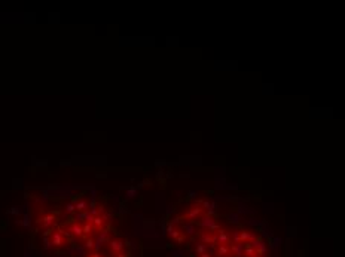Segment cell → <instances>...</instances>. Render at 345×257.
I'll use <instances>...</instances> for the list:
<instances>
[{
    "label": "cell",
    "mask_w": 345,
    "mask_h": 257,
    "mask_svg": "<svg viewBox=\"0 0 345 257\" xmlns=\"http://www.w3.org/2000/svg\"><path fill=\"white\" fill-rule=\"evenodd\" d=\"M107 238H109V230H103L101 233H98V235L95 236V239H94V250H95L97 253L103 248V245L106 244Z\"/></svg>",
    "instance_id": "cell-3"
},
{
    "label": "cell",
    "mask_w": 345,
    "mask_h": 257,
    "mask_svg": "<svg viewBox=\"0 0 345 257\" xmlns=\"http://www.w3.org/2000/svg\"><path fill=\"white\" fill-rule=\"evenodd\" d=\"M51 242L54 247H61L64 244V236L61 233V230H55L51 233Z\"/></svg>",
    "instance_id": "cell-8"
},
{
    "label": "cell",
    "mask_w": 345,
    "mask_h": 257,
    "mask_svg": "<svg viewBox=\"0 0 345 257\" xmlns=\"http://www.w3.org/2000/svg\"><path fill=\"white\" fill-rule=\"evenodd\" d=\"M155 165L158 167V168H162V167H164V165H167V164H165V162H161V161H156Z\"/></svg>",
    "instance_id": "cell-42"
},
{
    "label": "cell",
    "mask_w": 345,
    "mask_h": 257,
    "mask_svg": "<svg viewBox=\"0 0 345 257\" xmlns=\"http://www.w3.org/2000/svg\"><path fill=\"white\" fill-rule=\"evenodd\" d=\"M42 220H43V227H45V229H48V227L52 226L54 222H55V216H54V214H48V216H45Z\"/></svg>",
    "instance_id": "cell-20"
},
{
    "label": "cell",
    "mask_w": 345,
    "mask_h": 257,
    "mask_svg": "<svg viewBox=\"0 0 345 257\" xmlns=\"http://www.w3.org/2000/svg\"><path fill=\"white\" fill-rule=\"evenodd\" d=\"M95 199H97V192L92 189V190H91V202H94Z\"/></svg>",
    "instance_id": "cell-41"
},
{
    "label": "cell",
    "mask_w": 345,
    "mask_h": 257,
    "mask_svg": "<svg viewBox=\"0 0 345 257\" xmlns=\"http://www.w3.org/2000/svg\"><path fill=\"white\" fill-rule=\"evenodd\" d=\"M174 210H176L174 205H168L167 207V210H165V216H171L172 213H174Z\"/></svg>",
    "instance_id": "cell-38"
},
{
    "label": "cell",
    "mask_w": 345,
    "mask_h": 257,
    "mask_svg": "<svg viewBox=\"0 0 345 257\" xmlns=\"http://www.w3.org/2000/svg\"><path fill=\"white\" fill-rule=\"evenodd\" d=\"M165 233H167L168 236H171L172 239H176V238L179 236V232L176 230V227H174V226H171L170 223H167V227H165Z\"/></svg>",
    "instance_id": "cell-19"
},
{
    "label": "cell",
    "mask_w": 345,
    "mask_h": 257,
    "mask_svg": "<svg viewBox=\"0 0 345 257\" xmlns=\"http://www.w3.org/2000/svg\"><path fill=\"white\" fill-rule=\"evenodd\" d=\"M101 219L106 220V222H112V220H113V211H112V213H106Z\"/></svg>",
    "instance_id": "cell-35"
},
{
    "label": "cell",
    "mask_w": 345,
    "mask_h": 257,
    "mask_svg": "<svg viewBox=\"0 0 345 257\" xmlns=\"http://www.w3.org/2000/svg\"><path fill=\"white\" fill-rule=\"evenodd\" d=\"M256 253H258V251H256L255 248H251V247L248 245V242H247V245H245V248H244L242 254H244V256H247V257H255V256H256Z\"/></svg>",
    "instance_id": "cell-23"
},
{
    "label": "cell",
    "mask_w": 345,
    "mask_h": 257,
    "mask_svg": "<svg viewBox=\"0 0 345 257\" xmlns=\"http://www.w3.org/2000/svg\"><path fill=\"white\" fill-rule=\"evenodd\" d=\"M274 236H275V235H274V232H272V229H271L269 226L260 230V239H268V241H271L272 238H274Z\"/></svg>",
    "instance_id": "cell-14"
},
{
    "label": "cell",
    "mask_w": 345,
    "mask_h": 257,
    "mask_svg": "<svg viewBox=\"0 0 345 257\" xmlns=\"http://www.w3.org/2000/svg\"><path fill=\"white\" fill-rule=\"evenodd\" d=\"M255 213H256V210H253V208H250V207L247 208V214H255Z\"/></svg>",
    "instance_id": "cell-44"
},
{
    "label": "cell",
    "mask_w": 345,
    "mask_h": 257,
    "mask_svg": "<svg viewBox=\"0 0 345 257\" xmlns=\"http://www.w3.org/2000/svg\"><path fill=\"white\" fill-rule=\"evenodd\" d=\"M198 224H199V227L202 230H208V232H214V230H219L220 229L217 220L214 217H211V216H202V217H199V223Z\"/></svg>",
    "instance_id": "cell-1"
},
{
    "label": "cell",
    "mask_w": 345,
    "mask_h": 257,
    "mask_svg": "<svg viewBox=\"0 0 345 257\" xmlns=\"http://www.w3.org/2000/svg\"><path fill=\"white\" fill-rule=\"evenodd\" d=\"M125 248V242L122 239H112L109 241V250L113 253H122Z\"/></svg>",
    "instance_id": "cell-5"
},
{
    "label": "cell",
    "mask_w": 345,
    "mask_h": 257,
    "mask_svg": "<svg viewBox=\"0 0 345 257\" xmlns=\"http://www.w3.org/2000/svg\"><path fill=\"white\" fill-rule=\"evenodd\" d=\"M180 220H182V219H180V217H172V219H171V220H170V222H168V223H170V224H171V226H174V224H177V223H180Z\"/></svg>",
    "instance_id": "cell-40"
},
{
    "label": "cell",
    "mask_w": 345,
    "mask_h": 257,
    "mask_svg": "<svg viewBox=\"0 0 345 257\" xmlns=\"http://www.w3.org/2000/svg\"><path fill=\"white\" fill-rule=\"evenodd\" d=\"M259 257H265V256H259Z\"/></svg>",
    "instance_id": "cell-49"
},
{
    "label": "cell",
    "mask_w": 345,
    "mask_h": 257,
    "mask_svg": "<svg viewBox=\"0 0 345 257\" xmlns=\"http://www.w3.org/2000/svg\"><path fill=\"white\" fill-rule=\"evenodd\" d=\"M74 207H76V211H86L88 210V202H86L85 199L74 201Z\"/></svg>",
    "instance_id": "cell-21"
},
{
    "label": "cell",
    "mask_w": 345,
    "mask_h": 257,
    "mask_svg": "<svg viewBox=\"0 0 345 257\" xmlns=\"http://www.w3.org/2000/svg\"><path fill=\"white\" fill-rule=\"evenodd\" d=\"M204 253H208V245L201 244V242H196V244H195V254H196V256H201V254H204ZM208 254H210V253H208Z\"/></svg>",
    "instance_id": "cell-16"
},
{
    "label": "cell",
    "mask_w": 345,
    "mask_h": 257,
    "mask_svg": "<svg viewBox=\"0 0 345 257\" xmlns=\"http://www.w3.org/2000/svg\"><path fill=\"white\" fill-rule=\"evenodd\" d=\"M201 257H211V254H208V253H204V254H201Z\"/></svg>",
    "instance_id": "cell-47"
},
{
    "label": "cell",
    "mask_w": 345,
    "mask_h": 257,
    "mask_svg": "<svg viewBox=\"0 0 345 257\" xmlns=\"http://www.w3.org/2000/svg\"><path fill=\"white\" fill-rule=\"evenodd\" d=\"M125 190V199H134L138 195V189L137 187H123Z\"/></svg>",
    "instance_id": "cell-17"
},
{
    "label": "cell",
    "mask_w": 345,
    "mask_h": 257,
    "mask_svg": "<svg viewBox=\"0 0 345 257\" xmlns=\"http://www.w3.org/2000/svg\"><path fill=\"white\" fill-rule=\"evenodd\" d=\"M231 241H232L234 244L241 242V241H240V230H234V232H232V235H231Z\"/></svg>",
    "instance_id": "cell-28"
},
{
    "label": "cell",
    "mask_w": 345,
    "mask_h": 257,
    "mask_svg": "<svg viewBox=\"0 0 345 257\" xmlns=\"http://www.w3.org/2000/svg\"><path fill=\"white\" fill-rule=\"evenodd\" d=\"M247 242H237V244H232L229 247V253H232L235 257H241L242 256V251L245 248Z\"/></svg>",
    "instance_id": "cell-6"
},
{
    "label": "cell",
    "mask_w": 345,
    "mask_h": 257,
    "mask_svg": "<svg viewBox=\"0 0 345 257\" xmlns=\"http://www.w3.org/2000/svg\"><path fill=\"white\" fill-rule=\"evenodd\" d=\"M103 222H104V220L101 219V217H98V216H97V217H94V220H92V223H94L97 227H101V226H103Z\"/></svg>",
    "instance_id": "cell-34"
},
{
    "label": "cell",
    "mask_w": 345,
    "mask_h": 257,
    "mask_svg": "<svg viewBox=\"0 0 345 257\" xmlns=\"http://www.w3.org/2000/svg\"><path fill=\"white\" fill-rule=\"evenodd\" d=\"M255 257H259V256H255Z\"/></svg>",
    "instance_id": "cell-50"
},
{
    "label": "cell",
    "mask_w": 345,
    "mask_h": 257,
    "mask_svg": "<svg viewBox=\"0 0 345 257\" xmlns=\"http://www.w3.org/2000/svg\"><path fill=\"white\" fill-rule=\"evenodd\" d=\"M248 245H250L251 248H255L260 256H263V254H266V253H268V244H266L263 239H260V238H256V239L250 241V242H248Z\"/></svg>",
    "instance_id": "cell-2"
},
{
    "label": "cell",
    "mask_w": 345,
    "mask_h": 257,
    "mask_svg": "<svg viewBox=\"0 0 345 257\" xmlns=\"http://www.w3.org/2000/svg\"><path fill=\"white\" fill-rule=\"evenodd\" d=\"M202 207L205 208V211H207V216H211V217H214L216 214H217V208H219V205H217V202L216 201H213V199H205V201H202Z\"/></svg>",
    "instance_id": "cell-4"
},
{
    "label": "cell",
    "mask_w": 345,
    "mask_h": 257,
    "mask_svg": "<svg viewBox=\"0 0 345 257\" xmlns=\"http://www.w3.org/2000/svg\"><path fill=\"white\" fill-rule=\"evenodd\" d=\"M43 244H45V250H49V251H51V250H54V248H55V247L52 245L51 239H49L48 236H45V238H43Z\"/></svg>",
    "instance_id": "cell-27"
},
{
    "label": "cell",
    "mask_w": 345,
    "mask_h": 257,
    "mask_svg": "<svg viewBox=\"0 0 345 257\" xmlns=\"http://www.w3.org/2000/svg\"><path fill=\"white\" fill-rule=\"evenodd\" d=\"M259 222H260V220H258L256 217H250V219L247 220V224H248V226H251V227H258Z\"/></svg>",
    "instance_id": "cell-29"
},
{
    "label": "cell",
    "mask_w": 345,
    "mask_h": 257,
    "mask_svg": "<svg viewBox=\"0 0 345 257\" xmlns=\"http://www.w3.org/2000/svg\"><path fill=\"white\" fill-rule=\"evenodd\" d=\"M172 257H185V251L183 250H171Z\"/></svg>",
    "instance_id": "cell-31"
},
{
    "label": "cell",
    "mask_w": 345,
    "mask_h": 257,
    "mask_svg": "<svg viewBox=\"0 0 345 257\" xmlns=\"http://www.w3.org/2000/svg\"><path fill=\"white\" fill-rule=\"evenodd\" d=\"M165 178H172V174L171 172H165V175H164Z\"/></svg>",
    "instance_id": "cell-45"
},
{
    "label": "cell",
    "mask_w": 345,
    "mask_h": 257,
    "mask_svg": "<svg viewBox=\"0 0 345 257\" xmlns=\"http://www.w3.org/2000/svg\"><path fill=\"white\" fill-rule=\"evenodd\" d=\"M164 175H165V171H164L162 168H159V170L156 171V180H162Z\"/></svg>",
    "instance_id": "cell-36"
},
{
    "label": "cell",
    "mask_w": 345,
    "mask_h": 257,
    "mask_svg": "<svg viewBox=\"0 0 345 257\" xmlns=\"http://www.w3.org/2000/svg\"><path fill=\"white\" fill-rule=\"evenodd\" d=\"M216 242H219L220 245H228L231 242V235H228L226 230H223V229H219L217 235H216Z\"/></svg>",
    "instance_id": "cell-7"
},
{
    "label": "cell",
    "mask_w": 345,
    "mask_h": 257,
    "mask_svg": "<svg viewBox=\"0 0 345 257\" xmlns=\"http://www.w3.org/2000/svg\"><path fill=\"white\" fill-rule=\"evenodd\" d=\"M199 239H201V244H205V245H210V244H216V236H211V235H208V233H205V232H202L201 235H199Z\"/></svg>",
    "instance_id": "cell-15"
},
{
    "label": "cell",
    "mask_w": 345,
    "mask_h": 257,
    "mask_svg": "<svg viewBox=\"0 0 345 257\" xmlns=\"http://www.w3.org/2000/svg\"><path fill=\"white\" fill-rule=\"evenodd\" d=\"M74 220L76 222H82L84 220V213H76L74 214Z\"/></svg>",
    "instance_id": "cell-39"
},
{
    "label": "cell",
    "mask_w": 345,
    "mask_h": 257,
    "mask_svg": "<svg viewBox=\"0 0 345 257\" xmlns=\"http://www.w3.org/2000/svg\"><path fill=\"white\" fill-rule=\"evenodd\" d=\"M82 230H84V233H91L92 232V224L91 223H85L82 226Z\"/></svg>",
    "instance_id": "cell-30"
},
{
    "label": "cell",
    "mask_w": 345,
    "mask_h": 257,
    "mask_svg": "<svg viewBox=\"0 0 345 257\" xmlns=\"http://www.w3.org/2000/svg\"><path fill=\"white\" fill-rule=\"evenodd\" d=\"M228 254H231L228 245H220V247H217V256L219 257H226Z\"/></svg>",
    "instance_id": "cell-22"
},
{
    "label": "cell",
    "mask_w": 345,
    "mask_h": 257,
    "mask_svg": "<svg viewBox=\"0 0 345 257\" xmlns=\"http://www.w3.org/2000/svg\"><path fill=\"white\" fill-rule=\"evenodd\" d=\"M84 247H85V250H91V248H94V239H91V238H88V239L85 241V244H84Z\"/></svg>",
    "instance_id": "cell-33"
},
{
    "label": "cell",
    "mask_w": 345,
    "mask_h": 257,
    "mask_svg": "<svg viewBox=\"0 0 345 257\" xmlns=\"http://www.w3.org/2000/svg\"><path fill=\"white\" fill-rule=\"evenodd\" d=\"M113 211H115L116 214H119V216H125V214H128V213H130L125 204H118V205H115V207H113Z\"/></svg>",
    "instance_id": "cell-18"
},
{
    "label": "cell",
    "mask_w": 345,
    "mask_h": 257,
    "mask_svg": "<svg viewBox=\"0 0 345 257\" xmlns=\"http://www.w3.org/2000/svg\"><path fill=\"white\" fill-rule=\"evenodd\" d=\"M113 201H115L116 204H121V199H119V196H118V195H115V196H113Z\"/></svg>",
    "instance_id": "cell-43"
},
{
    "label": "cell",
    "mask_w": 345,
    "mask_h": 257,
    "mask_svg": "<svg viewBox=\"0 0 345 257\" xmlns=\"http://www.w3.org/2000/svg\"><path fill=\"white\" fill-rule=\"evenodd\" d=\"M186 195H188V198H189V199H196V198H198V195H199V192H198V190H195V189H190V190L186 192Z\"/></svg>",
    "instance_id": "cell-26"
},
{
    "label": "cell",
    "mask_w": 345,
    "mask_h": 257,
    "mask_svg": "<svg viewBox=\"0 0 345 257\" xmlns=\"http://www.w3.org/2000/svg\"><path fill=\"white\" fill-rule=\"evenodd\" d=\"M226 220L229 223H234V224H240L241 223V216L237 214L235 211H231V213L226 214Z\"/></svg>",
    "instance_id": "cell-13"
},
{
    "label": "cell",
    "mask_w": 345,
    "mask_h": 257,
    "mask_svg": "<svg viewBox=\"0 0 345 257\" xmlns=\"http://www.w3.org/2000/svg\"><path fill=\"white\" fill-rule=\"evenodd\" d=\"M74 211H76L74 201H71V202H67V204H66V216H67V214H71V213H74Z\"/></svg>",
    "instance_id": "cell-25"
},
{
    "label": "cell",
    "mask_w": 345,
    "mask_h": 257,
    "mask_svg": "<svg viewBox=\"0 0 345 257\" xmlns=\"http://www.w3.org/2000/svg\"><path fill=\"white\" fill-rule=\"evenodd\" d=\"M186 217H188V220H189V222H195L196 219H199V217H201V208H198V207H192L189 211L186 213Z\"/></svg>",
    "instance_id": "cell-10"
},
{
    "label": "cell",
    "mask_w": 345,
    "mask_h": 257,
    "mask_svg": "<svg viewBox=\"0 0 345 257\" xmlns=\"http://www.w3.org/2000/svg\"><path fill=\"white\" fill-rule=\"evenodd\" d=\"M241 257H242V256H241Z\"/></svg>",
    "instance_id": "cell-51"
},
{
    "label": "cell",
    "mask_w": 345,
    "mask_h": 257,
    "mask_svg": "<svg viewBox=\"0 0 345 257\" xmlns=\"http://www.w3.org/2000/svg\"><path fill=\"white\" fill-rule=\"evenodd\" d=\"M125 242V247H130L133 250H137V242L136 241H123Z\"/></svg>",
    "instance_id": "cell-32"
},
{
    "label": "cell",
    "mask_w": 345,
    "mask_h": 257,
    "mask_svg": "<svg viewBox=\"0 0 345 257\" xmlns=\"http://www.w3.org/2000/svg\"><path fill=\"white\" fill-rule=\"evenodd\" d=\"M91 257H101V254H100V253H97V251H95V253H94V254H92V256H91Z\"/></svg>",
    "instance_id": "cell-46"
},
{
    "label": "cell",
    "mask_w": 345,
    "mask_h": 257,
    "mask_svg": "<svg viewBox=\"0 0 345 257\" xmlns=\"http://www.w3.org/2000/svg\"><path fill=\"white\" fill-rule=\"evenodd\" d=\"M22 224H24L25 227H30V224H31V219H30V216H25V217H24Z\"/></svg>",
    "instance_id": "cell-37"
},
{
    "label": "cell",
    "mask_w": 345,
    "mask_h": 257,
    "mask_svg": "<svg viewBox=\"0 0 345 257\" xmlns=\"http://www.w3.org/2000/svg\"><path fill=\"white\" fill-rule=\"evenodd\" d=\"M189 257H195V254H190V256H189Z\"/></svg>",
    "instance_id": "cell-48"
},
{
    "label": "cell",
    "mask_w": 345,
    "mask_h": 257,
    "mask_svg": "<svg viewBox=\"0 0 345 257\" xmlns=\"http://www.w3.org/2000/svg\"><path fill=\"white\" fill-rule=\"evenodd\" d=\"M237 204H238V210H237L235 213H237V214H240V216H242V214L245 216V214H247V208H248V207L245 205L242 201H238Z\"/></svg>",
    "instance_id": "cell-24"
},
{
    "label": "cell",
    "mask_w": 345,
    "mask_h": 257,
    "mask_svg": "<svg viewBox=\"0 0 345 257\" xmlns=\"http://www.w3.org/2000/svg\"><path fill=\"white\" fill-rule=\"evenodd\" d=\"M67 232H70V235L71 236H82L84 235V230H82V226H79L77 223H74V224H71V226H69L67 229H66Z\"/></svg>",
    "instance_id": "cell-11"
},
{
    "label": "cell",
    "mask_w": 345,
    "mask_h": 257,
    "mask_svg": "<svg viewBox=\"0 0 345 257\" xmlns=\"http://www.w3.org/2000/svg\"><path fill=\"white\" fill-rule=\"evenodd\" d=\"M182 227H183L185 233H186V235H190V236H193V235L196 233V230H198L195 222H189V220H186L185 223H182Z\"/></svg>",
    "instance_id": "cell-9"
},
{
    "label": "cell",
    "mask_w": 345,
    "mask_h": 257,
    "mask_svg": "<svg viewBox=\"0 0 345 257\" xmlns=\"http://www.w3.org/2000/svg\"><path fill=\"white\" fill-rule=\"evenodd\" d=\"M256 239V233L255 232H247V230H240V241L241 242H250V241Z\"/></svg>",
    "instance_id": "cell-12"
}]
</instances>
